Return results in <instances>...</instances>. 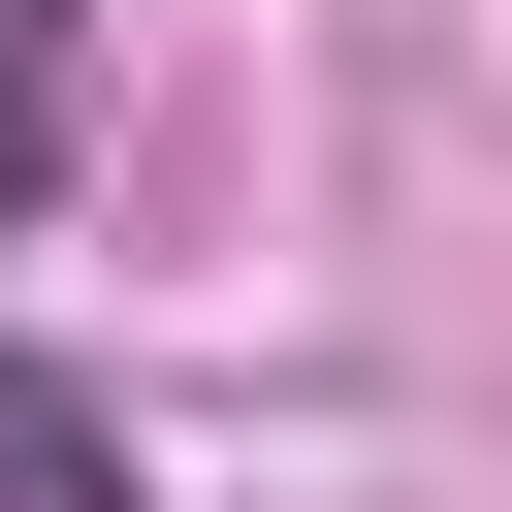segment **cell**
Listing matches in <instances>:
<instances>
[{
	"label": "cell",
	"instance_id": "2",
	"mask_svg": "<svg viewBox=\"0 0 512 512\" xmlns=\"http://www.w3.org/2000/svg\"><path fill=\"white\" fill-rule=\"evenodd\" d=\"M64 192V0H0V224Z\"/></svg>",
	"mask_w": 512,
	"mask_h": 512
},
{
	"label": "cell",
	"instance_id": "1",
	"mask_svg": "<svg viewBox=\"0 0 512 512\" xmlns=\"http://www.w3.org/2000/svg\"><path fill=\"white\" fill-rule=\"evenodd\" d=\"M0 512H160V480H128V416H96L64 352H0Z\"/></svg>",
	"mask_w": 512,
	"mask_h": 512
}]
</instances>
